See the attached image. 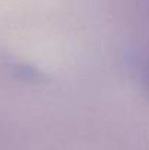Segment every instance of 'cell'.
Listing matches in <instances>:
<instances>
[{"label":"cell","instance_id":"6da1fadb","mask_svg":"<svg viewBox=\"0 0 149 150\" xmlns=\"http://www.w3.org/2000/svg\"><path fill=\"white\" fill-rule=\"evenodd\" d=\"M138 73H139V77H140L143 89L148 92L149 95V57H143L142 60H139Z\"/></svg>","mask_w":149,"mask_h":150}]
</instances>
